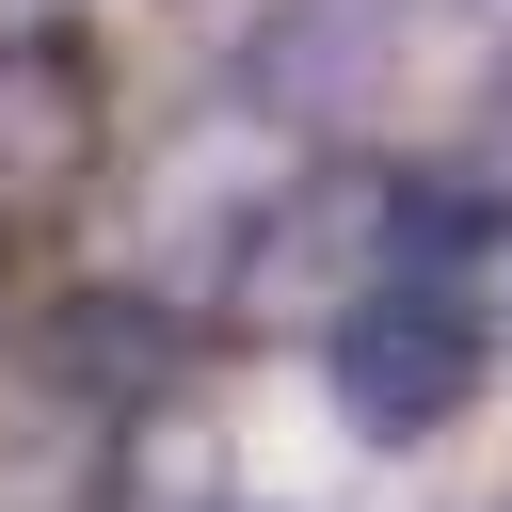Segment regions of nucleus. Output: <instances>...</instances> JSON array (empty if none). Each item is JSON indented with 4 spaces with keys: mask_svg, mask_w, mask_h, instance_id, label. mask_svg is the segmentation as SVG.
<instances>
[{
    "mask_svg": "<svg viewBox=\"0 0 512 512\" xmlns=\"http://www.w3.org/2000/svg\"><path fill=\"white\" fill-rule=\"evenodd\" d=\"M112 160V48L80 16H16L0 32V192H80Z\"/></svg>",
    "mask_w": 512,
    "mask_h": 512,
    "instance_id": "nucleus-4",
    "label": "nucleus"
},
{
    "mask_svg": "<svg viewBox=\"0 0 512 512\" xmlns=\"http://www.w3.org/2000/svg\"><path fill=\"white\" fill-rule=\"evenodd\" d=\"M384 80H400L384 0H256V32L224 48V112H256L288 144H320V160L384 112Z\"/></svg>",
    "mask_w": 512,
    "mask_h": 512,
    "instance_id": "nucleus-2",
    "label": "nucleus"
},
{
    "mask_svg": "<svg viewBox=\"0 0 512 512\" xmlns=\"http://www.w3.org/2000/svg\"><path fill=\"white\" fill-rule=\"evenodd\" d=\"M480 368H496V336H480V304L432 288V272H384V288L336 304V336H320V400H336L368 448L464 432V416H480Z\"/></svg>",
    "mask_w": 512,
    "mask_h": 512,
    "instance_id": "nucleus-1",
    "label": "nucleus"
},
{
    "mask_svg": "<svg viewBox=\"0 0 512 512\" xmlns=\"http://www.w3.org/2000/svg\"><path fill=\"white\" fill-rule=\"evenodd\" d=\"M112 512H224V432H208L192 400L128 416V432H112Z\"/></svg>",
    "mask_w": 512,
    "mask_h": 512,
    "instance_id": "nucleus-5",
    "label": "nucleus"
},
{
    "mask_svg": "<svg viewBox=\"0 0 512 512\" xmlns=\"http://www.w3.org/2000/svg\"><path fill=\"white\" fill-rule=\"evenodd\" d=\"M32 384L128 432V416L192 400V320H176L160 288H128V272H96V288H48V304H32Z\"/></svg>",
    "mask_w": 512,
    "mask_h": 512,
    "instance_id": "nucleus-3",
    "label": "nucleus"
},
{
    "mask_svg": "<svg viewBox=\"0 0 512 512\" xmlns=\"http://www.w3.org/2000/svg\"><path fill=\"white\" fill-rule=\"evenodd\" d=\"M0 304H16V240H0Z\"/></svg>",
    "mask_w": 512,
    "mask_h": 512,
    "instance_id": "nucleus-7",
    "label": "nucleus"
},
{
    "mask_svg": "<svg viewBox=\"0 0 512 512\" xmlns=\"http://www.w3.org/2000/svg\"><path fill=\"white\" fill-rule=\"evenodd\" d=\"M480 112H496V128H480V176L512 192V64H496V96H480Z\"/></svg>",
    "mask_w": 512,
    "mask_h": 512,
    "instance_id": "nucleus-6",
    "label": "nucleus"
}]
</instances>
